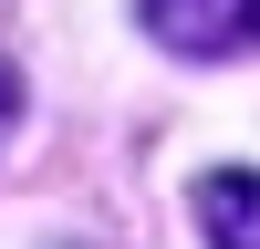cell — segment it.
<instances>
[{
	"label": "cell",
	"mask_w": 260,
	"mask_h": 249,
	"mask_svg": "<svg viewBox=\"0 0 260 249\" xmlns=\"http://www.w3.org/2000/svg\"><path fill=\"white\" fill-rule=\"evenodd\" d=\"M146 31L187 62H229V52H260V0H136Z\"/></svg>",
	"instance_id": "obj_1"
},
{
	"label": "cell",
	"mask_w": 260,
	"mask_h": 249,
	"mask_svg": "<svg viewBox=\"0 0 260 249\" xmlns=\"http://www.w3.org/2000/svg\"><path fill=\"white\" fill-rule=\"evenodd\" d=\"M198 228H208V249H260V177H208Z\"/></svg>",
	"instance_id": "obj_2"
},
{
	"label": "cell",
	"mask_w": 260,
	"mask_h": 249,
	"mask_svg": "<svg viewBox=\"0 0 260 249\" xmlns=\"http://www.w3.org/2000/svg\"><path fill=\"white\" fill-rule=\"evenodd\" d=\"M11 124H21V73L0 62V135H11Z\"/></svg>",
	"instance_id": "obj_3"
}]
</instances>
